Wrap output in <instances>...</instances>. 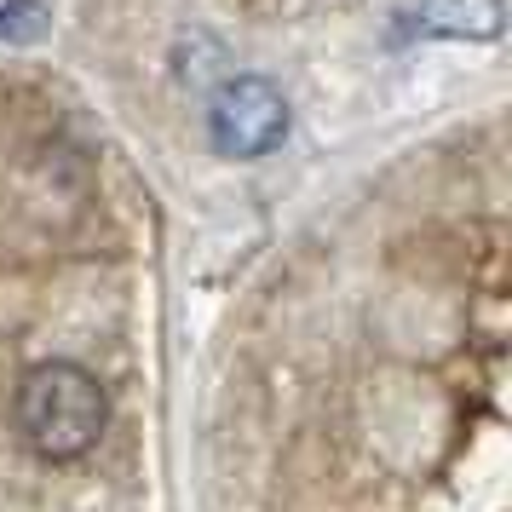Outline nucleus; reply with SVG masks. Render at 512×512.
<instances>
[{
  "instance_id": "nucleus-1",
  "label": "nucleus",
  "mask_w": 512,
  "mask_h": 512,
  "mask_svg": "<svg viewBox=\"0 0 512 512\" xmlns=\"http://www.w3.org/2000/svg\"><path fill=\"white\" fill-rule=\"evenodd\" d=\"M110 420V397L98 386V374H87L81 363H35L18 380V432L41 461H75L104 438Z\"/></svg>"
},
{
  "instance_id": "nucleus-2",
  "label": "nucleus",
  "mask_w": 512,
  "mask_h": 512,
  "mask_svg": "<svg viewBox=\"0 0 512 512\" xmlns=\"http://www.w3.org/2000/svg\"><path fill=\"white\" fill-rule=\"evenodd\" d=\"M288 98L271 75H219L208 93V144L225 162H259L288 139Z\"/></svg>"
},
{
  "instance_id": "nucleus-3",
  "label": "nucleus",
  "mask_w": 512,
  "mask_h": 512,
  "mask_svg": "<svg viewBox=\"0 0 512 512\" xmlns=\"http://www.w3.org/2000/svg\"><path fill=\"white\" fill-rule=\"evenodd\" d=\"M403 35H432V41H495L507 29L501 0H409L397 12Z\"/></svg>"
},
{
  "instance_id": "nucleus-4",
  "label": "nucleus",
  "mask_w": 512,
  "mask_h": 512,
  "mask_svg": "<svg viewBox=\"0 0 512 512\" xmlns=\"http://www.w3.org/2000/svg\"><path fill=\"white\" fill-rule=\"evenodd\" d=\"M52 29L47 0H0V41L6 47H29Z\"/></svg>"
}]
</instances>
